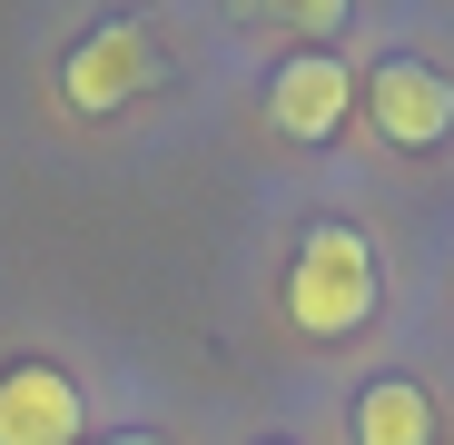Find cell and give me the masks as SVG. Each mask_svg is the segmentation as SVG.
<instances>
[{"instance_id": "1", "label": "cell", "mask_w": 454, "mask_h": 445, "mask_svg": "<svg viewBox=\"0 0 454 445\" xmlns=\"http://www.w3.org/2000/svg\"><path fill=\"white\" fill-rule=\"evenodd\" d=\"M286 317L307 337H356L375 317V248L346 228V218H326V228L296 238V258H286Z\"/></svg>"}, {"instance_id": "2", "label": "cell", "mask_w": 454, "mask_h": 445, "mask_svg": "<svg viewBox=\"0 0 454 445\" xmlns=\"http://www.w3.org/2000/svg\"><path fill=\"white\" fill-rule=\"evenodd\" d=\"M365 109H375V139H395V148H444V129H454V80L425 69V60H375Z\"/></svg>"}, {"instance_id": "3", "label": "cell", "mask_w": 454, "mask_h": 445, "mask_svg": "<svg viewBox=\"0 0 454 445\" xmlns=\"http://www.w3.org/2000/svg\"><path fill=\"white\" fill-rule=\"evenodd\" d=\"M148 69H159V60H148V30H129V20H99L80 50L59 60V99L99 119V109H119V99H138V90H148Z\"/></svg>"}, {"instance_id": "4", "label": "cell", "mask_w": 454, "mask_h": 445, "mask_svg": "<svg viewBox=\"0 0 454 445\" xmlns=\"http://www.w3.org/2000/svg\"><path fill=\"white\" fill-rule=\"evenodd\" d=\"M80 386L59 377V366L20 356V366H0V445H80Z\"/></svg>"}, {"instance_id": "5", "label": "cell", "mask_w": 454, "mask_h": 445, "mask_svg": "<svg viewBox=\"0 0 454 445\" xmlns=\"http://www.w3.org/2000/svg\"><path fill=\"white\" fill-rule=\"evenodd\" d=\"M356 109V69L346 60H286L277 80H267V119L286 139H336Z\"/></svg>"}, {"instance_id": "6", "label": "cell", "mask_w": 454, "mask_h": 445, "mask_svg": "<svg viewBox=\"0 0 454 445\" xmlns=\"http://www.w3.org/2000/svg\"><path fill=\"white\" fill-rule=\"evenodd\" d=\"M356 445H434V406L415 377H375L356 396Z\"/></svg>"}, {"instance_id": "7", "label": "cell", "mask_w": 454, "mask_h": 445, "mask_svg": "<svg viewBox=\"0 0 454 445\" xmlns=\"http://www.w3.org/2000/svg\"><path fill=\"white\" fill-rule=\"evenodd\" d=\"M257 11H277L286 30H307V40H336V30H346V11H356V0H257Z\"/></svg>"}, {"instance_id": "8", "label": "cell", "mask_w": 454, "mask_h": 445, "mask_svg": "<svg viewBox=\"0 0 454 445\" xmlns=\"http://www.w3.org/2000/svg\"><path fill=\"white\" fill-rule=\"evenodd\" d=\"M99 445H159V435H99Z\"/></svg>"}]
</instances>
